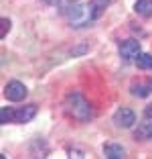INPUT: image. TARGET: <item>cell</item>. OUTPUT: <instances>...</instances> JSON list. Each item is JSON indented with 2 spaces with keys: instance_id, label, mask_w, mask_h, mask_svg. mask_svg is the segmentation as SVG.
I'll list each match as a JSON object with an SVG mask.
<instances>
[{
  "instance_id": "obj_1",
  "label": "cell",
  "mask_w": 152,
  "mask_h": 159,
  "mask_svg": "<svg viewBox=\"0 0 152 159\" xmlns=\"http://www.w3.org/2000/svg\"><path fill=\"white\" fill-rule=\"evenodd\" d=\"M61 12L69 19V23L73 25V27H85V25H89L91 20H95L91 4H83V2L61 0Z\"/></svg>"
},
{
  "instance_id": "obj_2",
  "label": "cell",
  "mask_w": 152,
  "mask_h": 159,
  "mask_svg": "<svg viewBox=\"0 0 152 159\" xmlns=\"http://www.w3.org/2000/svg\"><path fill=\"white\" fill-rule=\"evenodd\" d=\"M65 108H67V112L79 122H87L91 118V106L89 102L85 100V96L79 92H71L67 94V98H65Z\"/></svg>"
},
{
  "instance_id": "obj_3",
  "label": "cell",
  "mask_w": 152,
  "mask_h": 159,
  "mask_svg": "<svg viewBox=\"0 0 152 159\" xmlns=\"http://www.w3.org/2000/svg\"><path fill=\"white\" fill-rule=\"evenodd\" d=\"M28 94L27 86L20 84V82H8V84L4 86V96L6 100H10V102H20V100H24V96Z\"/></svg>"
},
{
  "instance_id": "obj_4",
  "label": "cell",
  "mask_w": 152,
  "mask_h": 159,
  "mask_svg": "<svg viewBox=\"0 0 152 159\" xmlns=\"http://www.w3.org/2000/svg\"><path fill=\"white\" fill-rule=\"evenodd\" d=\"M114 122H116V126H120V129H130V126L136 122V114H134V110L122 106L114 112Z\"/></svg>"
},
{
  "instance_id": "obj_5",
  "label": "cell",
  "mask_w": 152,
  "mask_h": 159,
  "mask_svg": "<svg viewBox=\"0 0 152 159\" xmlns=\"http://www.w3.org/2000/svg\"><path fill=\"white\" fill-rule=\"evenodd\" d=\"M140 55V41H136V39H128V41H124L120 45V57L126 61L130 59H136V57Z\"/></svg>"
},
{
  "instance_id": "obj_6",
  "label": "cell",
  "mask_w": 152,
  "mask_h": 159,
  "mask_svg": "<svg viewBox=\"0 0 152 159\" xmlns=\"http://www.w3.org/2000/svg\"><path fill=\"white\" fill-rule=\"evenodd\" d=\"M103 155L108 159H124L126 157V149L118 143H106L103 145Z\"/></svg>"
},
{
  "instance_id": "obj_7",
  "label": "cell",
  "mask_w": 152,
  "mask_h": 159,
  "mask_svg": "<svg viewBox=\"0 0 152 159\" xmlns=\"http://www.w3.org/2000/svg\"><path fill=\"white\" fill-rule=\"evenodd\" d=\"M134 137L140 139V141L152 139V116H146V120L140 122L138 129H136V133H134Z\"/></svg>"
},
{
  "instance_id": "obj_8",
  "label": "cell",
  "mask_w": 152,
  "mask_h": 159,
  "mask_svg": "<svg viewBox=\"0 0 152 159\" xmlns=\"http://www.w3.org/2000/svg\"><path fill=\"white\" fill-rule=\"evenodd\" d=\"M37 114V106L35 104H28V106H23L16 110V116H14V122H28L32 120V116Z\"/></svg>"
},
{
  "instance_id": "obj_9",
  "label": "cell",
  "mask_w": 152,
  "mask_h": 159,
  "mask_svg": "<svg viewBox=\"0 0 152 159\" xmlns=\"http://www.w3.org/2000/svg\"><path fill=\"white\" fill-rule=\"evenodd\" d=\"M130 92L138 98H146L148 94L152 92V82H138V84H132L130 86Z\"/></svg>"
},
{
  "instance_id": "obj_10",
  "label": "cell",
  "mask_w": 152,
  "mask_h": 159,
  "mask_svg": "<svg viewBox=\"0 0 152 159\" xmlns=\"http://www.w3.org/2000/svg\"><path fill=\"white\" fill-rule=\"evenodd\" d=\"M134 10H136L140 16H152V0H136Z\"/></svg>"
},
{
  "instance_id": "obj_11",
  "label": "cell",
  "mask_w": 152,
  "mask_h": 159,
  "mask_svg": "<svg viewBox=\"0 0 152 159\" xmlns=\"http://www.w3.org/2000/svg\"><path fill=\"white\" fill-rule=\"evenodd\" d=\"M134 61H136L138 70H152V53H142L140 51V55Z\"/></svg>"
},
{
  "instance_id": "obj_12",
  "label": "cell",
  "mask_w": 152,
  "mask_h": 159,
  "mask_svg": "<svg viewBox=\"0 0 152 159\" xmlns=\"http://www.w3.org/2000/svg\"><path fill=\"white\" fill-rule=\"evenodd\" d=\"M14 116H16V108L4 106L0 110V122L2 125H8V122H14Z\"/></svg>"
},
{
  "instance_id": "obj_13",
  "label": "cell",
  "mask_w": 152,
  "mask_h": 159,
  "mask_svg": "<svg viewBox=\"0 0 152 159\" xmlns=\"http://www.w3.org/2000/svg\"><path fill=\"white\" fill-rule=\"evenodd\" d=\"M89 4H91L93 16H95V19H99V16H101V12H103V8H106V6L110 4V0H91Z\"/></svg>"
},
{
  "instance_id": "obj_14",
  "label": "cell",
  "mask_w": 152,
  "mask_h": 159,
  "mask_svg": "<svg viewBox=\"0 0 152 159\" xmlns=\"http://www.w3.org/2000/svg\"><path fill=\"white\" fill-rule=\"evenodd\" d=\"M10 25H12L10 19H2V20H0V37H2V39H4L6 33L10 31Z\"/></svg>"
},
{
  "instance_id": "obj_15",
  "label": "cell",
  "mask_w": 152,
  "mask_h": 159,
  "mask_svg": "<svg viewBox=\"0 0 152 159\" xmlns=\"http://www.w3.org/2000/svg\"><path fill=\"white\" fill-rule=\"evenodd\" d=\"M43 2H47V4H57V2H61V0H43Z\"/></svg>"
},
{
  "instance_id": "obj_16",
  "label": "cell",
  "mask_w": 152,
  "mask_h": 159,
  "mask_svg": "<svg viewBox=\"0 0 152 159\" xmlns=\"http://www.w3.org/2000/svg\"><path fill=\"white\" fill-rule=\"evenodd\" d=\"M146 116H152V104H150V106L146 108Z\"/></svg>"
}]
</instances>
